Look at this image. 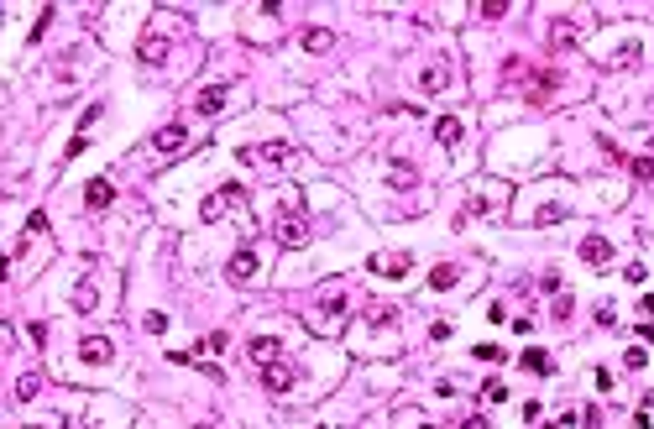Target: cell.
Returning <instances> with one entry per match:
<instances>
[{
  "label": "cell",
  "mask_w": 654,
  "mask_h": 429,
  "mask_svg": "<svg viewBox=\"0 0 654 429\" xmlns=\"http://www.w3.org/2000/svg\"><path fill=\"white\" fill-rule=\"evenodd\" d=\"M236 204H246V189H241V183H226V189H220L210 204H204V220H220V214L236 210Z\"/></svg>",
  "instance_id": "obj_1"
},
{
  "label": "cell",
  "mask_w": 654,
  "mask_h": 429,
  "mask_svg": "<svg viewBox=\"0 0 654 429\" xmlns=\"http://www.w3.org/2000/svg\"><path fill=\"white\" fill-rule=\"evenodd\" d=\"M523 367H529V372H545V367H549V356H539V351H529V356H523Z\"/></svg>",
  "instance_id": "obj_17"
},
{
  "label": "cell",
  "mask_w": 654,
  "mask_h": 429,
  "mask_svg": "<svg viewBox=\"0 0 654 429\" xmlns=\"http://www.w3.org/2000/svg\"><path fill=\"white\" fill-rule=\"evenodd\" d=\"M84 361H110V340H84Z\"/></svg>",
  "instance_id": "obj_11"
},
{
  "label": "cell",
  "mask_w": 654,
  "mask_h": 429,
  "mask_svg": "<svg viewBox=\"0 0 654 429\" xmlns=\"http://www.w3.org/2000/svg\"><path fill=\"white\" fill-rule=\"evenodd\" d=\"M278 241H283V246H298V241H304V220H298L293 210L278 214Z\"/></svg>",
  "instance_id": "obj_3"
},
{
  "label": "cell",
  "mask_w": 654,
  "mask_h": 429,
  "mask_svg": "<svg viewBox=\"0 0 654 429\" xmlns=\"http://www.w3.org/2000/svg\"><path fill=\"white\" fill-rule=\"evenodd\" d=\"M16 398H21V403H26V398H37V377H21V382H16Z\"/></svg>",
  "instance_id": "obj_16"
},
{
  "label": "cell",
  "mask_w": 654,
  "mask_h": 429,
  "mask_svg": "<svg viewBox=\"0 0 654 429\" xmlns=\"http://www.w3.org/2000/svg\"><path fill=\"white\" fill-rule=\"evenodd\" d=\"M304 48H309V53H325V48H330V32H309V37H304Z\"/></svg>",
  "instance_id": "obj_14"
},
{
  "label": "cell",
  "mask_w": 654,
  "mask_h": 429,
  "mask_svg": "<svg viewBox=\"0 0 654 429\" xmlns=\"http://www.w3.org/2000/svg\"><path fill=\"white\" fill-rule=\"evenodd\" d=\"M429 283H435V288H451V283H455V267H435V277H429Z\"/></svg>",
  "instance_id": "obj_15"
},
{
  "label": "cell",
  "mask_w": 654,
  "mask_h": 429,
  "mask_svg": "<svg viewBox=\"0 0 654 429\" xmlns=\"http://www.w3.org/2000/svg\"><path fill=\"white\" fill-rule=\"evenodd\" d=\"M435 131H440V142H445V147H455V142H461V120H451V116H445L440 126H435Z\"/></svg>",
  "instance_id": "obj_13"
},
{
  "label": "cell",
  "mask_w": 654,
  "mask_h": 429,
  "mask_svg": "<svg viewBox=\"0 0 654 429\" xmlns=\"http://www.w3.org/2000/svg\"><path fill=\"white\" fill-rule=\"evenodd\" d=\"M581 257H586V262H607V257H612V246H607L602 236H586V241H581Z\"/></svg>",
  "instance_id": "obj_8"
},
{
  "label": "cell",
  "mask_w": 654,
  "mask_h": 429,
  "mask_svg": "<svg viewBox=\"0 0 654 429\" xmlns=\"http://www.w3.org/2000/svg\"><path fill=\"white\" fill-rule=\"evenodd\" d=\"M157 152H183V126H163L157 131Z\"/></svg>",
  "instance_id": "obj_7"
},
{
  "label": "cell",
  "mask_w": 654,
  "mask_h": 429,
  "mask_svg": "<svg viewBox=\"0 0 654 429\" xmlns=\"http://www.w3.org/2000/svg\"><path fill=\"white\" fill-rule=\"evenodd\" d=\"M549 42H555V48H571V42H576V26H571V21H555V32H549Z\"/></svg>",
  "instance_id": "obj_12"
},
{
  "label": "cell",
  "mask_w": 654,
  "mask_h": 429,
  "mask_svg": "<svg viewBox=\"0 0 654 429\" xmlns=\"http://www.w3.org/2000/svg\"><path fill=\"white\" fill-rule=\"evenodd\" d=\"M262 382H267L273 393H288V387H293V367H283V361H267V367H262Z\"/></svg>",
  "instance_id": "obj_2"
},
{
  "label": "cell",
  "mask_w": 654,
  "mask_h": 429,
  "mask_svg": "<svg viewBox=\"0 0 654 429\" xmlns=\"http://www.w3.org/2000/svg\"><path fill=\"white\" fill-rule=\"evenodd\" d=\"M220 105H226V89H220V84H215V89H204V95H199V110H204V116H215V110H220Z\"/></svg>",
  "instance_id": "obj_10"
},
{
  "label": "cell",
  "mask_w": 654,
  "mask_h": 429,
  "mask_svg": "<svg viewBox=\"0 0 654 429\" xmlns=\"http://www.w3.org/2000/svg\"><path fill=\"white\" fill-rule=\"evenodd\" d=\"M372 273H382V277H403V273H408V257H403V251H388V257H377V262H372Z\"/></svg>",
  "instance_id": "obj_5"
},
{
  "label": "cell",
  "mask_w": 654,
  "mask_h": 429,
  "mask_svg": "<svg viewBox=\"0 0 654 429\" xmlns=\"http://www.w3.org/2000/svg\"><path fill=\"white\" fill-rule=\"evenodd\" d=\"M251 356H257V367L278 361V340H273V335H257V340H251Z\"/></svg>",
  "instance_id": "obj_6"
},
{
  "label": "cell",
  "mask_w": 654,
  "mask_h": 429,
  "mask_svg": "<svg viewBox=\"0 0 654 429\" xmlns=\"http://www.w3.org/2000/svg\"><path fill=\"white\" fill-rule=\"evenodd\" d=\"M226 277L230 283H251V277H257V257H251V251H236L230 267H226Z\"/></svg>",
  "instance_id": "obj_4"
},
{
  "label": "cell",
  "mask_w": 654,
  "mask_h": 429,
  "mask_svg": "<svg viewBox=\"0 0 654 429\" xmlns=\"http://www.w3.org/2000/svg\"><path fill=\"white\" fill-rule=\"evenodd\" d=\"M210 429H215V424H210Z\"/></svg>",
  "instance_id": "obj_18"
},
{
  "label": "cell",
  "mask_w": 654,
  "mask_h": 429,
  "mask_svg": "<svg viewBox=\"0 0 654 429\" xmlns=\"http://www.w3.org/2000/svg\"><path fill=\"white\" fill-rule=\"evenodd\" d=\"M110 199H116V189H110L105 179H95V183H89V204H95V210H105Z\"/></svg>",
  "instance_id": "obj_9"
}]
</instances>
